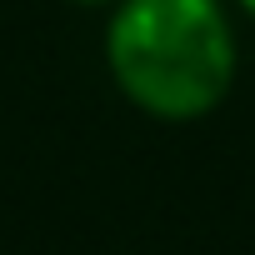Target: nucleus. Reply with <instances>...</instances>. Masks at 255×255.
<instances>
[{"instance_id": "1", "label": "nucleus", "mask_w": 255, "mask_h": 255, "mask_svg": "<svg viewBox=\"0 0 255 255\" xmlns=\"http://www.w3.org/2000/svg\"><path fill=\"white\" fill-rule=\"evenodd\" d=\"M235 25L220 0H115L105 65L155 120H200L235 85Z\"/></svg>"}, {"instance_id": "2", "label": "nucleus", "mask_w": 255, "mask_h": 255, "mask_svg": "<svg viewBox=\"0 0 255 255\" xmlns=\"http://www.w3.org/2000/svg\"><path fill=\"white\" fill-rule=\"evenodd\" d=\"M240 10H245V15H250V20H255V0H240Z\"/></svg>"}, {"instance_id": "3", "label": "nucleus", "mask_w": 255, "mask_h": 255, "mask_svg": "<svg viewBox=\"0 0 255 255\" xmlns=\"http://www.w3.org/2000/svg\"><path fill=\"white\" fill-rule=\"evenodd\" d=\"M75 5H115V0H75Z\"/></svg>"}]
</instances>
